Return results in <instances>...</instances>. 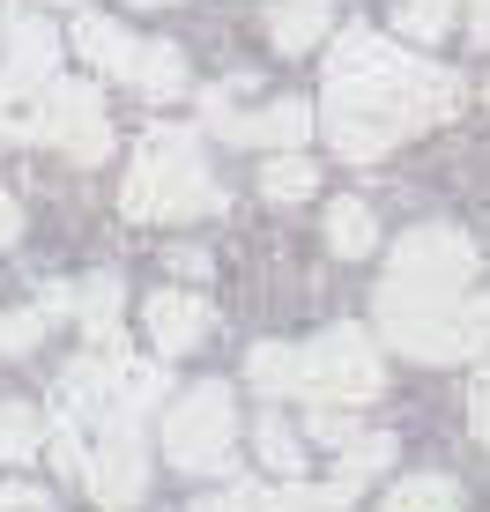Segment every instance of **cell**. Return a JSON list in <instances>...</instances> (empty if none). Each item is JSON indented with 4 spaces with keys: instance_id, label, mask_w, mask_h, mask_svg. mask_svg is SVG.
Returning a JSON list of instances; mask_svg holds the SVG:
<instances>
[{
    "instance_id": "cell-14",
    "label": "cell",
    "mask_w": 490,
    "mask_h": 512,
    "mask_svg": "<svg viewBox=\"0 0 490 512\" xmlns=\"http://www.w3.org/2000/svg\"><path fill=\"white\" fill-rule=\"evenodd\" d=\"M305 134H312V104L305 97H283V104H268V112L238 119V141H260V149H297Z\"/></svg>"
},
{
    "instance_id": "cell-29",
    "label": "cell",
    "mask_w": 490,
    "mask_h": 512,
    "mask_svg": "<svg viewBox=\"0 0 490 512\" xmlns=\"http://www.w3.org/2000/svg\"><path fill=\"white\" fill-rule=\"evenodd\" d=\"M0 512H60L45 498V490H30V483H0Z\"/></svg>"
},
{
    "instance_id": "cell-17",
    "label": "cell",
    "mask_w": 490,
    "mask_h": 512,
    "mask_svg": "<svg viewBox=\"0 0 490 512\" xmlns=\"http://www.w3.org/2000/svg\"><path fill=\"white\" fill-rule=\"evenodd\" d=\"M327 245H335L342 260H364L379 245V223L364 201H327Z\"/></svg>"
},
{
    "instance_id": "cell-24",
    "label": "cell",
    "mask_w": 490,
    "mask_h": 512,
    "mask_svg": "<svg viewBox=\"0 0 490 512\" xmlns=\"http://www.w3.org/2000/svg\"><path fill=\"white\" fill-rule=\"evenodd\" d=\"M401 38H416V45H431V38H446V23H453V0H401Z\"/></svg>"
},
{
    "instance_id": "cell-36",
    "label": "cell",
    "mask_w": 490,
    "mask_h": 512,
    "mask_svg": "<svg viewBox=\"0 0 490 512\" xmlns=\"http://www.w3.org/2000/svg\"><path fill=\"white\" fill-rule=\"evenodd\" d=\"M52 8H82V0H52Z\"/></svg>"
},
{
    "instance_id": "cell-20",
    "label": "cell",
    "mask_w": 490,
    "mask_h": 512,
    "mask_svg": "<svg viewBox=\"0 0 490 512\" xmlns=\"http://www.w3.org/2000/svg\"><path fill=\"white\" fill-rule=\"evenodd\" d=\"M379 512H461V490H453L446 475H409V483L387 490Z\"/></svg>"
},
{
    "instance_id": "cell-11",
    "label": "cell",
    "mask_w": 490,
    "mask_h": 512,
    "mask_svg": "<svg viewBox=\"0 0 490 512\" xmlns=\"http://www.w3.org/2000/svg\"><path fill=\"white\" fill-rule=\"evenodd\" d=\"M45 127H52V90L8 67V75H0V134H15V141H45Z\"/></svg>"
},
{
    "instance_id": "cell-33",
    "label": "cell",
    "mask_w": 490,
    "mask_h": 512,
    "mask_svg": "<svg viewBox=\"0 0 490 512\" xmlns=\"http://www.w3.org/2000/svg\"><path fill=\"white\" fill-rule=\"evenodd\" d=\"M15 238H23V208L0 193V245H15Z\"/></svg>"
},
{
    "instance_id": "cell-8",
    "label": "cell",
    "mask_w": 490,
    "mask_h": 512,
    "mask_svg": "<svg viewBox=\"0 0 490 512\" xmlns=\"http://www.w3.org/2000/svg\"><path fill=\"white\" fill-rule=\"evenodd\" d=\"M45 141H60L75 164H104L112 156V127H104V97L90 82H52V127Z\"/></svg>"
},
{
    "instance_id": "cell-6",
    "label": "cell",
    "mask_w": 490,
    "mask_h": 512,
    "mask_svg": "<svg viewBox=\"0 0 490 512\" xmlns=\"http://www.w3.org/2000/svg\"><path fill=\"white\" fill-rule=\"evenodd\" d=\"M379 379H387V364H379L372 334L364 327H327L320 342L305 349V386H297V394L327 401V409H357V401L379 394Z\"/></svg>"
},
{
    "instance_id": "cell-12",
    "label": "cell",
    "mask_w": 490,
    "mask_h": 512,
    "mask_svg": "<svg viewBox=\"0 0 490 512\" xmlns=\"http://www.w3.org/2000/svg\"><path fill=\"white\" fill-rule=\"evenodd\" d=\"M327 30H335V0H283V8H268L275 52H312Z\"/></svg>"
},
{
    "instance_id": "cell-27",
    "label": "cell",
    "mask_w": 490,
    "mask_h": 512,
    "mask_svg": "<svg viewBox=\"0 0 490 512\" xmlns=\"http://www.w3.org/2000/svg\"><path fill=\"white\" fill-rule=\"evenodd\" d=\"M45 320H52V312H8V320H0V357H30L38 334H45Z\"/></svg>"
},
{
    "instance_id": "cell-5",
    "label": "cell",
    "mask_w": 490,
    "mask_h": 512,
    "mask_svg": "<svg viewBox=\"0 0 490 512\" xmlns=\"http://www.w3.org/2000/svg\"><path fill=\"white\" fill-rule=\"evenodd\" d=\"M231 446H238V409H231V386H194V394L171 401L164 416V453L179 461L186 475H223L231 468Z\"/></svg>"
},
{
    "instance_id": "cell-23",
    "label": "cell",
    "mask_w": 490,
    "mask_h": 512,
    "mask_svg": "<svg viewBox=\"0 0 490 512\" xmlns=\"http://www.w3.org/2000/svg\"><path fill=\"white\" fill-rule=\"evenodd\" d=\"M387 461H394V438H387V431H379V438H349L335 483H342V490H357V483H372V475L387 468Z\"/></svg>"
},
{
    "instance_id": "cell-19",
    "label": "cell",
    "mask_w": 490,
    "mask_h": 512,
    "mask_svg": "<svg viewBox=\"0 0 490 512\" xmlns=\"http://www.w3.org/2000/svg\"><path fill=\"white\" fill-rule=\"evenodd\" d=\"M312 186H320V164H312V156H297V149H283V156H268V164H260V193H268V201H305Z\"/></svg>"
},
{
    "instance_id": "cell-32",
    "label": "cell",
    "mask_w": 490,
    "mask_h": 512,
    "mask_svg": "<svg viewBox=\"0 0 490 512\" xmlns=\"http://www.w3.org/2000/svg\"><path fill=\"white\" fill-rule=\"evenodd\" d=\"M312 438H327V446H349V438H357V431H349V416L320 409V416H312Z\"/></svg>"
},
{
    "instance_id": "cell-9",
    "label": "cell",
    "mask_w": 490,
    "mask_h": 512,
    "mask_svg": "<svg viewBox=\"0 0 490 512\" xmlns=\"http://www.w3.org/2000/svg\"><path fill=\"white\" fill-rule=\"evenodd\" d=\"M119 372H127V357H104V349H90V357H75L60 372V416H112L119 409Z\"/></svg>"
},
{
    "instance_id": "cell-35",
    "label": "cell",
    "mask_w": 490,
    "mask_h": 512,
    "mask_svg": "<svg viewBox=\"0 0 490 512\" xmlns=\"http://www.w3.org/2000/svg\"><path fill=\"white\" fill-rule=\"evenodd\" d=\"M171 268H179V275H208V253H186V245H179V253H171Z\"/></svg>"
},
{
    "instance_id": "cell-30",
    "label": "cell",
    "mask_w": 490,
    "mask_h": 512,
    "mask_svg": "<svg viewBox=\"0 0 490 512\" xmlns=\"http://www.w3.org/2000/svg\"><path fill=\"white\" fill-rule=\"evenodd\" d=\"M468 423H476V438L490 446V364L476 372V394H468Z\"/></svg>"
},
{
    "instance_id": "cell-26",
    "label": "cell",
    "mask_w": 490,
    "mask_h": 512,
    "mask_svg": "<svg viewBox=\"0 0 490 512\" xmlns=\"http://www.w3.org/2000/svg\"><path fill=\"white\" fill-rule=\"evenodd\" d=\"M253 438H260V461H268V468H283V475H297V468H305V453H297L290 423H275V416H268V423H260Z\"/></svg>"
},
{
    "instance_id": "cell-4",
    "label": "cell",
    "mask_w": 490,
    "mask_h": 512,
    "mask_svg": "<svg viewBox=\"0 0 490 512\" xmlns=\"http://www.w3.org/2000/svg\"><path fill=\"white\" fill-rule=\"evenodd\" d=\"M468 282H476V245L453 231V223H416V231L394 245L379 290H394V297H461Z\"/></svg>"
},
{
    "instance_id": "cell-2",
    "label": "cell",
    "mask_w": 490,
    "mask_h": 512,
    "mask_svg": "<svg viewBox=\"0 0 490 512\" xmlns=\"http://www.w3.org/2000/svg\"><path fill=\"white\" fill-rule=\"evenodd\" d=\"M119 208L134 223H171V216H194V208H216V186H208V164L194 149L186 127H149L142 149H134V171L119 186Z\"/></svg>"
},
{
    "instance_id": "cell-7",
    "label": "cell",
    "mask_w": 490,
    "mask_h": 512,
    "mask_svg": "<svg viewBox=\"0 0 490 512\" xmlns=\"http://www.w3.org/2000/svg\"><path fill=\"white\" fill-rule=\"evenodd\" d=\"M90 490H97V505H112V512L142 505V490H149L142 416H127V409H112V416H104V446L90 453Z\"/></svg>"
},
{
    "instance_id": "cell-15",
    "label": "cell",
    "mask_w": 490,
    "mask_h": 512,
    "mask_svg": "<svg viewBox=\"0 0 490 512\" xmlns=\"http://www.w3.org/2000/svg\"><path fill=\"white\" fill-rule=\"evenodd\" d=\"M127 82H134V90H142L149 104H171V97L186 90V60H179V45H134Z\"/></svg>"
},
{
    "instance_id": "cell-37",
    "label": "cell",
    "mask_w": 490,
    "mask_h": 512,
    "mask_svg": "<svg viewBox=\"0 0 490 512\" xmlns=\"http://www.w3.org/2000/svg\"><path fill=\"white\" fill-rule=\"evenodd\" d=\"M134 8H164V0H134Z\"/></svg>"
},
{
    "instance_id": "cell-34",
    "label": "cell",
    "mask_w": 490,
    "mask_h": 512,
    "mask_svg": "<svg viewBox=\"0 0 490 512\" xmlns=\"http://www.w3.org/2000/svg\"><path fill=\"white\" fill-rule=\"evenodd\" d=\"M468 38L490 45V0H468Z\"/></svg>"
},
{
    "instance_id": "cell-22",
    "label": "cell",
    "mask_w": 490,
    "mask_h": 512,
    "mask_svg": "<svg viewBox=\"0 0 490 512\" xmlns=\"http://www.w3.org/2000/svg\"><path fill=\"white\" fill-rule=\"evenodd\" d=\"M357 490H342V483H327V490H305V483H290V490H260V512H342Z\"/></svg>"
},
{
    "instance_id": "cell-28",
    "label": "cell",
    "mask_w": 490,
    "mask_h": 512,
    "mask_svg": "<svg viewBox=\"0 0 490 512\" xmlns=\"http://www.w3.org/2000/svg\"><path fill=\"white\" fill-rule=\"evenodd\" d=\"M52 468H60V475H82V483H90V446H82L75 416H60V431H52Z\"/></svg>"
},
{
    "instance_id": "cell-3",
    "label": "cell",
    "mask_w": 490,
    "mask_h": 512,
    "mask_svg": "<svg viewBox=\"0 0 490 512\" xmlns=\"http://www.w3.org/2000/svg\"><path fill=\"white\" fill-rule=\"evenodd\" d=\"M379 334L416 364H461L490 349V297H394L379 290Z\"/></svg>"
},
{
    "instance_id": "cell-38",
    "label": "cell",
    "mask_w": 490,
    "mask_h": 512,
    "mask_svg": "<svg viewBox=\"0 0 490 512\" xmlns=\"http://www.w3.org/2000/svg\"><path fill=\"white\" fill-rule=\"evenodd\" d=\"M483 104H490V82H483Z\"/></svg>"
},
{
    "instance_id": "cell-1",
    "label": "cell",
    "mask_w": 490,
    "mask_h": 512,
    "mask_svg": "<svg viewBox=\"0 0 490 512\" xmlns=\"http://www.w3.org/2000/svg\"><path fill=\"white\" fill-rule=\"evenodd\" d=\"M461 112V75L401 52L379 30H342L335 52H327V104L320 127L327 141L349 156V164H372L387 156L401 134L439 127V119Z\"/></svg>"
},
{
    "instance_id": "cell-10",
    "label": "cell",
    "mask_w": 490,
    "mask_h": 512,
    "mask_svg": "<svg viewBox=\"0 0 490 512\" xmlns=\"http://www.w3.org/2000/svg\"><path fill=\"white\" fill-rule=\"evenodd\" d=\"M142 320H149V342L164 349V357H186V349L208 334V305L194 290H156L142 305Z\"/></svg>"
},
{
    "instance_id": "cell-25",
    "label": "cell",
    "mask_w": 490,
    "mask_h": 512,
    "mask_svg": "<svg viewBox=\"0 0 490 512\" xmlns=\"http://www.w3.org/2000/svg\"><path fill=\"white\" fill-rule=\"evenodd\" d=\"M149 401H164V364H127V372H119V409L142 416Z\"/></svg>"
},
{
    "instance_id": "cell-13",
    "label": "cell",
    "mask_w": 490,
    "mask_h": 512,
    "mask_svg": "<svg viewBox=\"0 0 490 512\" xmlns=\"http://www.w3.org/2000/svg\"><path fill=\"white\" fill-rule=\"evenodd\" d=\"M0 45H8V67L30 75V82H45L52 67H60V38H52V23H38V15H8Z\"/></svg>"
},
{
    "instance_id": "cell-18",
    "label": "cell",
    "mask_w": 490,
    "mask_h": 512,
    "mask_svg": "<svg viewBox=\"0 0 490 512\" xmlns=\"http://www.w3.org/2000/svg\"><path fill=\"white\" fill-rule=\"evenodd\" d=\"M245 372H253V386H260V394H297V386H305V349L260 342L253 357H245Z\"/></svg>"
},
{
    "instance_id": "cell-16",
    "label": "cell",
    "mask_w": 490,
    "mask_h": 512,
    "mask_svg": "<svg viewBox=\"0 0 490 512\" xmlns=\"http://www.w3.org/2000/svg\"><path fill=\"white\" fill-rule=\"evenodd\" d=\"M75 52L90 67H104V75H127V67H134V38L112 23V15H82V23H75Z\"/></svg>"
},
{
    "instance_id": "cell-31",
    "label": "cell",
    "mask_w": 490,
    "mask_h": 512,
    "mask_svg": "<svg viewBox=\"0 0 490 512\" xmlns=\"http://www.w3.org/2000/svg\"><path fill=\"white\" fill-rule=\"evenodd\" d=\"M194 512H260V483H238L231 498H201Z\"/></svg>"
},
{
    "instance_id": "cell-21",
    "label": "cell",
    "mask_w": 490,
    "mask_h": 512,
    "mask_svg": "<svg viewBox=\"0 0 490 512\" xmlns=\"http://www.w3.org/2000/svg\"><path fill=\"white\" fill-rule=\"evenodd\" d=\"M45 446V423L30 401H0V461H30Z\"/></svg>"
}]
</instances>
